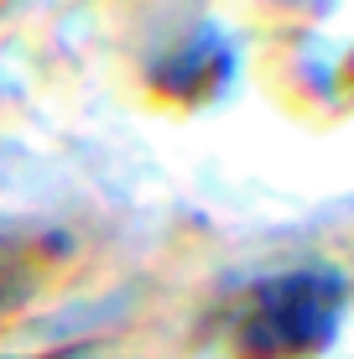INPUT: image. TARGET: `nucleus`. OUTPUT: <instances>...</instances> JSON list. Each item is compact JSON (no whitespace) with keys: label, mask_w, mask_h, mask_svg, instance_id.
I'll use <instances>...</instances> for the list:
<instances>
[{"label":"nucleus","mask_w":354,"mask_h":359,"mask_svg":"<svg viewBox=\"0 0 354 359\" xmlns=\"http://www.w3.org/2000/svg\"><path fill=\"white\" fill-rule=\"evenodd\" d=\"M344 281L334 271H287L245 292L235 313L240 359H308L328 349L344 313Z\"/></svg>","instance_id":"1"},{"label":"nucleus","mask_w":354,"mask_h":359,"mask_svg":"<svg viewBox=\"0 0 354 359\" xmlns=\"http://www.w3.org/2000/svg\"><path fill=\"white\" fill-rule=\"evenodd\" d=\"M235 79V42L219 27H198L188 36H177L162 57L151 63V89L177 99V104H203L219 99Z\"/></svg>","instance_id":"2"}]
</instances>
